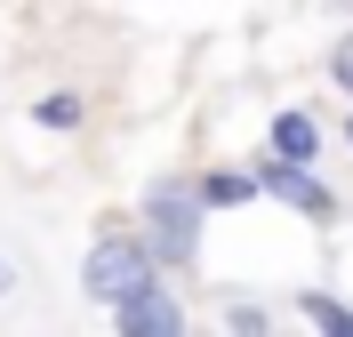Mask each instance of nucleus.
Masks as SVG:
<instances>
[{"label":"nucleus","mask_w":353,"mask_h":337,"mask_svg":"<svg viewBox=\"0 0 353 337\" xmlns=\"http://www.w3.org/2000/svg\"><path fill=\"white\" fill-rule=\"evenodd\" d=\"M265 153L289 161V169H321V121H313L305 105L273 112V129H265Z\"/></svg>","instance_id":"5"},{"label":"nucleus","mask_w":353,"mask_h":337,"mask_svg":"<svg viewBox=\"0 0 353 337\" xmlns=\"http://www.w3.org/2000/svg\"><path fill=\"white\" fill-rule=\"evenodd\" d=\"M137 241L153 249L161 273L193 265V257H201V201H193V185H153L145 209H137Z\"/></svg>","instance_id":"2"},{"label":"nucleus","mask_w":353,"mask_h":337,"mask_svg":"<svg viewBox=\"0 0 353 337\" xmlns=\"http://www.w3.org/2000/svg\"><path fill=\"white\" fill-rule=\"evenodd\" d=\"M112 337H193V321H185V305H176L169 281H145L137 297L112 305Z\"/></svg>","instance_id":"4"},{"label":"nucleus","mask_w":353,"mask_h":337,"mask_svg":"<svg viewBox=\"0 0 353 337\" xmlns=\"http://www.w3.org/2000/svg\"><path fill=\"white\" fill-rule=\"evenodd\" d=\"M225 337H273V314L257 297H225Z\"/></svg>","instance_id":"9"},{"label":"nucleus","mask_w":353,"mask_h":337,"mask_svg":"<svg viewBox=\"0 0 353 337\" xmlns=\"http://www.w3.org/2000/svg\"><path fill=\"white\" fill-rule=\"evenodd\" d=\"M297 314L313 321V337H353V305L330 297V289H305V297H297Z\"/></svg>","instance_id":"7"},{"label":"nucleus","mask_w":353,"mask_h":337,"mask_svg":"<svg viewBox=\"0 0 353 337\" xmlns=\"http://www.w3.org/2000/svg\"><path fill=\"white\" fill-rule=\"evenodd\" d=\"M345 145H353V121H345Z\"/></svg>","instance_id":"12"},{"label":"nucleus","mask_w":353,"mask_h":337,"mask_svg":"<svg viewBox=\"0 0 353 337\" xmlns=\"http://www.w3.org/2000/svg\"><path fill=\"white\" fill-rule=\"evenodd\" d=\"M32 121H41V129H57V136H72V129L88 121V96H81V89H48L41 105H32Z\"/></svg>","instance_id":"8"},{"label":"nucleus","mask_w":353,"mask_h":337,"mask_svg":"<svg viewBox=\"0 0 353 337\" xmlns=\"http://www.w3.org/2000/svg\"><path fill=\"white\" fill-rule=\"evenodd\" d=\"M249 185H257V193H273V201H289L297 217H313V225L337 217V193L321 185V169H289V161L265 153V161H249Z\"/></svg>","instance_id":"3"},{"label":"nucleus","mask_w":353,"mask_h":337,"mask_svg":"<svg viewBox=\"0 0 353 337\" xmlns=\"http://www.w3.org/2000/svg\"><path fill=\"white\" fill-rule=\"evenodd\" d=\"M145 281H169V273L153 265V249L137 241V225H105V233L88 241V257H81V289L112 314V305H121V297H137Z\"/></svg>","instance_id":"1"},{"label":"nucleus","mask_w":353,"mask_h":337,"mask_svg":"<svg viewBox=\"0 0 353 337\" xmlns=\"http://www.w3.org/2000/svg\"><path fill=\"white\" fill-rule=\"evenodd\" d=\"M8 289H17V265H8V257H0V297H8Z\"/></svg>","instance_id":"11"},{"label":"nucleus","mask_w":353,"mask_h":337,"mask_svg":"<svg viewBox=\"0 0 353 337\" xmlns=\"http://www.w3.org/2000/svg\"><path fill=\"white\" fill-rule=\"evenodd\" d=\"M330 81L353 96V41H337V48H330Z\"/></svg>","instance_id":"10"},{"label":"nucleus","mask_w":353,"mask_h":337,"mask_svg":"<svg viewBox=\"0 0 353 337\" xmlns=\"http://www.w3.org/2000/svg\"><path fill=\"white\" fill-rule=\"evenodd\" d=\"M193 201H201V217L241 209V201H257V185H249V169H209V177H193Z\"/></svg>","instance_id":"6"}]
</instances>
